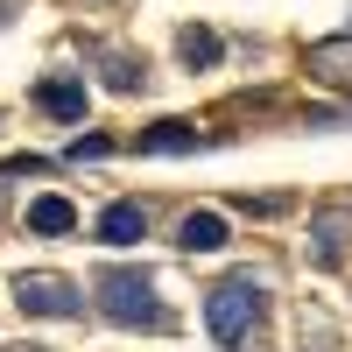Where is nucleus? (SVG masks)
Instances as JSON below:
<instances>
[{
  "mask_svg": "<svg viewBox=\"0 0 352 352\" xmlns=\"http://www.w3.org/2000/svg\"><path fill=\"white\" fill-rule=\"evenodd\" d=\"M0 212H8V190H0Z\"/></svg>",
  "mask_w": 352,
  "mask_h": 352,
  "instance_id": "nucleus-14",
  "label": "nucleus"
},
{
  "mask_svg": "<svg viewBox=\"0 0 352 352\" xmlns=\"http://www.w3.org/2000/svg\"><path fill=\"white\" fill-rule=\"evenodd\" d=\"M219 36H212V28H184V36H176V56H184V64L190 71H204V64H219Z\"/></svg>",
  "mask_w": 352,
  "mask_h": 352,
  "instance_id": "nucleus-10",
  "label": "nucleus"
},
{
  "mask_svg": "<svg viewBox=\"0 0 352 352\" xmlns=\"http://www.w3.org/2000/svg\"><path fill=\"white\" fill-rule=\"evenodd\" d=\"M190 148H204V134L184 127V120H162V127L141 134V155H190Z\"/></svg>",
  "mask_w": 352,
  "mask_h": 352,
  "instance_id": "nucleus-9",
  "label": "nucleus"
},
{
  "mask_svg": "<svg viewBox=\"0 0 352 352\" xmlns=\"http://www.w3.org/2000/svg\"><path fill=\"white\" fill-rule=\"evenodd\" d=\"M345 240H352V212H317L310 219V261L317 268H331V261L345 254Z\"/></svg>",
  "mask_w": 352,
  "mask_h": 352,
  "instance_id": "nucleus-6",
  "label": "nucleus"
},
{
  "mask_svg": "<svg viewBox=\"0 0 352 352\" xmlns=\"http://www.w3.org/2000/svg\"><path fill=\"white\" fill-rule=\"evenodd\" d=\"M176 247H184V254H219V247H226V219H219V212H184Z\"/></svg>",
  "mask_w": 352,
  "mask_h": 352,
  "instance_id": "nucleus-7",
  "label": "nucleus"
},
{
  "mask_svg": "<svg viewBox=\"0 0 352 352\" xmlns=\"http://www.w3.org/2000/svg\"><path fill=\"white\" fill-rule=\"evenodd\" d=\"M106 85H113V92H134V85H141V64H134V56H106Z\"/></svg>",
  "mask_w": 352,
  "mask_h": 352,
  "instance_id": "nucleus-11",
  "label": "nucleus"
},
{
  "mask_svg": "<svg viewBox=\"0 0 352 352\" xmlns=\"http://www.w3.org/2000/svg\"><path fill=\"white\" fill-rule=\"evenodd\" d=\"M21 352H43V345H21Z\"/></svg>",
  "mask_w": 352,
  "mask_h": 352,
  "instance_id": "nucleus-15",
  "label": "nucleus"
},
{
  "mask_svg": "<svg viewBox=\"0 0 352 352\" xmlns=\"http://www.w3.org/2000/svg\"><path fill=\"white\" fill-rule=\"evenodd\" d=\"M28 232H43V240L78 232V204L71 197H36V204H28Z\"/></svg>",
  "mask_w": 352,
  "mask_h": 352,
  "instance_id": "nucleus-8",
  "label": "nucleus"
},
{
  "mask_svg": "<svg viewBox=\"0 0 352 352\" xmlns=\"http://www.w3.org/2000/svg\"><path fill=\"white\" fill-rule=\"evenodd\" d=\"M14 303H21L28 317H85V289H78L71 275L36 268V275H14Z\"/></svg>",
  "mask_w": 352,
  "mask_h": 352,
  "instance_id": "nucleus-3",
  "label": "nucleus"
},
{
  "mask_svg": "<svg viewBox=\"0 0 352 352\" xmlns=\"http://www.w3.org/2000/svg\"><path fill=\"white\" fill-rule=\"evenodd\" d=\"M261 317H268V289H261L254 275H232V282H219L212 296H204V331H212L219 345H232V352L254 345Z\"/></svg>",
  "mask_w": 352,
  "mask_h": 352,
  "instance_id": "nucleus-1",
  "label": "nucleus"
},
{
  "mask_svg": "<svg viewBox=\"0 0 352 352\" xmlns=\"http://www.w3.org/2000/svg\"><path fill=\"white\" fill-rule=\"evenodd\" d=\"M85 155L99 162V155H106V134H85V141H71V162H85Z\"/></svg>",
  "mask_w": 352,
  "mask_h": 352,
  "instance_id": "nucleus-12",
  "label": "nucleus"
},
{
  "mask_svg": "<svg viewBox=\"0 0 352 352\" xmlns=\"http://www.w3.org/2000/svg\"><path fill=\"white\" fill-rule=\"evenodd\" d=\"M92 289H99V310L113 317V324H127V331H134V324H148V331L162 324V303H155L148 268H106Z\"/></svg>",
  "mask_w": 352,
  "mask_h": 352,
  "instance_id": "nucleus-2",
  "label": "nucleus"
},
{
  "mask_svg": "<svg viewBox=\"0 0 352 352\" xmlns=\"http://www.w3.org/2000/svg\"><path fill=\"white\" fill-rule=\"evenodd\" d=\"M8 21H14V0H0V28H8Z\"/></svg>",
  "mask_w": 352,
  "mask_h": 352,
  "instance_id": "nucleus-13",
  "label": "nucleus"
},
{
  "mask_svg": "<svg viewBox=\"0 0 352 352\" xmlns=\"http://www.w3.org/2000/svg\"><path fill=\"white\" fill-rule=\"evenodd\" d=\"M92 232H99L106 247H134L141 232H148V204H134V197H120V204H106Z\"/></svg>",
  "mask_w": 352,
  "mask_h": 352,
  "instance_id": "nucleus-4",
  "label": "nucleus"
},
{
  "mask_svg": "<svg viewBox=\"0 0 352 352\" xmlns=\"http://www.w3.org/2000/svg\"><path fill=\"white\" fill-rule=\"evenodd\" d=\"M36 106L50 113V120H85V78H71V71L43 78L36 85Z\"/></svg>",
  "mask_w": 352,
  "mask_h": 352,
  "instance_id": "nucleus-5",
  "label": "nucleus"
}]
</instances>
